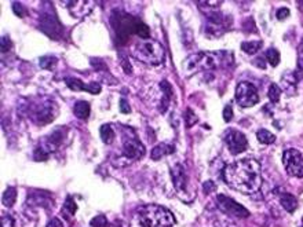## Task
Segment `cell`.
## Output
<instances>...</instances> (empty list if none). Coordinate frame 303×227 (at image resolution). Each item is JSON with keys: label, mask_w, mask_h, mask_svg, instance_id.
Instances as JSON below:
<instances>
[{"label": "cell", "mask_w": 303, "mask_h": 227, "mask_svg": "<svg viewBox=\"0 0 303 227\" xmlns=\"http://www.w3.org/2000/svg\"><path fill=\"white\" fill-rule=\"evenodd\" d=\"M120 110H121V113H124V114L130 113L131 108L125 98H121V99H120Z\"/></svg>", "instance_id": "836d02e7"}, {"label": "cell", "mask_w": 303, "mask_h": 227, "mask_svg": "<svg viewBox=\"0 0 303 227\" xmlns=\"http://www.w3.org/2000/svg\"><path fill=\"white\" fill-rule=\"evenodd\" d=\"M268 96L272 103H277L280 101V96H281V88H280L277 84H270L268 91Z\"/></svg>", "instance_id": "603a6c76"}, {"label": "cell", "mask_w": 303, "mask_h": 227, "mask_svg": "<svg viewBox=\"0 0 303 227\" xmlns=\"http://www.w3.org/2000/svg\"><path fill=\"white\" fill-rule=\"evenodd\" d=\"M39 64L43 69H53V66L57 64V58L53 55H44L39 60Z\"/></svg>", "instance_id": "d4e9b609"}, {"label": "cell", "mask_w": 303, "mask_h": 227, "mask_svg": "<svg viewBox=\"0 0 303 227\" xmlns=\"http://www.w3.org/2000/svg\"><path fill=\"white\" fill-rule=\"evenodd\" d=\"M46 227H64V225H62V222L58 218H53L51 221L48 222Z\"/></svg>", "instance_id": "74e56055"}, {"label": "cell", "mask_w": 303, "mask_h": 227, "mask_svg": "<svg viewBox=\"0 0 303 227\" xmlns=\"http://www.w3.org/2000/svg\"><path fill=\"white\" fill-rule=\"evenodd\" d=\"M261 47H262L261 42H245L241 44V50H243L244 53H247V54L250 55L256 54V53L261 50Z\"/></svg>", "instance_id": "ffe728a7"}, {"label": "cell", "mask_w": 303, "mask_h": 227, "mask_svg": "<svg viewBox=\"0 0 303 227\" xmlns=\"http://www.w3.org/2000/svg\"><path fill=\"white\" fill-rule=\"evenodd\" d=\"M64 208H65V211L69 214V215H75L76 214V211H78V205H76V203H75V200L72 197H68L65 201V205H64Z\"/></svg>", "instance_id": "484cf974"}, {"label": "cell", "mask_w": 303, "mask_h": 227, "mask_svg": "<svg viewBox=\"0 0 303 227\" xmlns=\"http://www.w3.org/2000/svg\"><path fill=\"white\" fill-rule=\"evenodd\" d=\"M12 8H14V12L17 14L18 17H25L26 15V8L21 3H14Z\"/></svg>", "instance_id": "1f68e13d"}, {"label": "cell", "mask_w": 303, "mask_h": 227, "mask_svg": "<svg viewBox=\"0 0 303 227\" xmlns=\"http://www.w3.org/2000/svg\"><path fill=\"white\" fill-rule=\"evenodd\" d=\"M301 227H303V225H302V226H301Z\"/></svg>", "instance_id": "ab89813d"}, {"label": "cell", "mask_w": 303, "mask_h": 227, "mask_svg": "<svg viewBox=\"0 0 303 227\" xmlns=\"http://www.w3.org/2000/svg\"><path fill=\"white\" fill-rule=\"evenodd\" d=\"M196 123H197L196 114L193 113L192 109H188V110H186V126L193 127Z\"/></svg>", "instance_id": "83f0119b"}, {"label": "cell", "mask_w": 303, "mask_h": 227, "mask_svg": "<svg viewBox=\"0 0 303 227\" xmlns=\"http://www.w3.org/2000/svg\"><path fill=\"white\" fill-rule=\"evenodd\" d=\"M234 62L233 53L229 51H211V53H200L192 57L188 62V68L191 71H209L219 68H230Z\"/></svg>", "instance_id": "3957f363"}, {"label": "cell", "mask_w": 303, "mask_h": 227, "mask_svg": "<svg viewBox=\"0 0 303 227\" xmlns=\"http://www.w3.org/2000/svg\"><path fill=\"white\" fill-rule=\"evenodd\" d=\"M298 65H299V69L303 71V40L301 42L299 51H298Z\"/></svg>", "instance_id": "d590c367"}, {"label": "cell", "mask_w": 303, "mask_h": 227, "mask_svg": "<svg viewBox=\"0 0 303 227\" xmlns=\"http://www.w3.org/2000/svg\"><path fill=\"white\" fill-rule=\"evenodd\" d=\"M15 225V219L11 215H3L1 218V227H14Z\"/></svg>", "instance_id": "f546056e"}, {"label": "cell", "mask_w": 303, "mask_h": 227, "mask_svg": "<svg viewBox=\"0 0 303 227\" xmlns=\"http://www.w3.org/2000/svg\"><path fill=\"white\" fill-rule=\"evenodd\" d=\"M280 203L283 205V208L288 211V212H295V209L298 208V200L290 193H284L280 196Z\"/></svg>", "instance_id": "5bb4252c"}, {"label": "cell", "mask_w": 303, "mask_h": 227, "mask_svg": "<svg viewBox=\"0 0 303 227\" xmlns=\"http://www.w3.org/2000/svg\"><path fill=\"white\" fill-rule=\"evenodd\" d=\"M225 142L232 154H240L248 148V141L245 135L237 130H227L225 135Z\"/></svg>", "instance_id": "ba28073f"}, {"label": "cell", "mask_w": 303, "mask_h": 227, "mask_svg": "<svg viewBox=\"0 0 303 227\" xmlns=\"http://www.w3.org/2000/svg\"><path fill=\"white\" fill-rule=\"evenodd\" d=\"M173 151V146H170V145H159V146H156L155 149L152 150V158L153 160H160L163 155L171 154Z\"/></svg>", "instance_id": "e0dca14e"}, {"label": "cell", "mask_w": 303, "mask_h": 227, "mask_svg": "<svg viewBox=\"0 0 303 227\" xmlns=\"http://www.w3.org/2000/svg\"><path fill=\"white\" fill-rule=\"evenodd\" d=\"M232 119H233V108L230 105H226L225 109H223V120H225L226 123H229Z\"/></svg>", "instance_id": "d6a6232c"}, {"label": "cell", "mask_w": 303, "mask_h": 227, "mask_svg": "<svg viewBox=\"0 0 303 227\" xmlns=\"http://www.w3.org/2000/svg\"><path fill=\"white\" fill-rule=\"evenodd\" d=\"M65 83H66V85H68V87L73 91H83V90L86 91V88H87V85L83 84V81H82V80H79V78L66 77Z\"/></svg>", "instance_id": "44dd1931"}, {"label": "cell", "mask_w": 303, "mask_h": 227, "mask_svg": "<svg viewBox=\"0 0 303 227\" xmlns=\"http://www.w3.org/2000/svg\"><path fill=\"white\" fill-rule=\"evenodd\" d=\"M256 138L263 145H272L276 142V135L272 134L270 131H268V130H259V131L256 132Z\"/></svg>", "instance_id": "ac0fdd59"}, {"label": "cell", "mask_w": 303, "mask_h": 227, "mask_svg": "<svg viewBox=\"0 0 303 227\" xmlns=\"http://www.w3.org/2000/svg\"><path fill=\"white\" fill-rule=\"evenodd\" d=\"M132 57L146 65H161L166 60V51L160 43L156 40H142L134 44L131 48Z\"/></svg>", "instance_id": "277c9868"}, {"label": "cell", "mask_w": 303, "mask_h": 227, "mask_svg": "<svg viewBox=\"0 0 303 227\" xmlns=\"http://www.w3.org/2000/svg\"><path fill=\"white\" fill-rule=\"evenodd\" d=\"M283 162L287 173L294 178H303V157L295 149H288L283 154Z\"/></svg>", "instance_id": "8992f818"}, {"label": "cell", "mask_w": 303, "mask_h": 227, "mask_svg": "<svg viewBox=\"0 0 303 227\" xmlns=\"http://www.w3.org/2000/svg\"><path fill=\"white\" fill-rule=\"evenodd\" d=\"M216 203H218V207H219L220 211L225 212L226 215L238 218V219H244V218L250 216V212L244 208L243 205H240V204L236 203L234 200L227 197V196H223V194L218 196L216 197Z\"/></svg>", "instance_id": "52a82bcc"}, {"label": "cell", "mask_w": 303, "mask_h": 227, "mask_svg": "<svg viewBox=\"0 0 303 227\" xmlns=\"http://www.w3.org/2000/svg\"><path fill=\"white\" fill-rule=\"evenodd\" d=\"M223 179L234 190L244 194H252L262 186L261 165L254 158L238 160L225 168Z\"/></svg>", "instance_id": "6da1fadb"}, {"label": "cell", "mask_w": 303, "mask_h": 227, "mask_svg": "<svg viewBox=\"0 0 303 227\" xmlns=\"http://www.w3.org/2000/svg\"><path fill=\"white\" fill-rule=\"evenodd\" d=\"M171 175H173L174 186L179 191H185L186 189V173L181 164H177L171 168Z\"/></svg>", "instance_id": "8fae6325"}, {"label": "cell", "mask_w": 303, "mask_h": 227, "mask_svg": "<svg viewBox=\"0 0 303 227\" xmlns=\"http://www.w3.org/2000/svg\"><path fill=\"white\" fill-rule=\"evenodd\" d=\"M288 15H290V10L288 8H280L279 11H277V19H280V21L286 19Z\"/></svg>", "instance_id": "8d00e7d4"}, {"label": "cell", "mask_w": 303, "mask_h": 227, "mask_svg": "<svg viewBox=\"0 0 303 227\" xmlns=\"http://www.w3.org/2000/svg\"><path fill=\"white\" fill-rule=\"evenodd\" d=\"M86 91H87V92H91V94H98V92H101V85L97 83H91L87 85Z\"/></svg>", "instance_id": "e575fe53"}, {"label": "cell", "mask_w": 303, "mask_h": 227, "mask_svg": "<svg viewBox=\"0 0 303 227\" xmlns=\"http://www.w3.org/2000/svg\"><path fill=\"white\" fill-rule=\"evenodd\" d=\"M145 153V148L139 141L128 139L124 144V155L130 160H139Z\"/></svg>", "instance_id": "9c48e42d"}, {"label": "cell", "mask_w": 303, "mask_h": 227, "mask_svg": "<svg viewBox=\"0 0 303 227\" xmlns=\"http://www.w3.org/2000/svg\"><path fill=\"white\" fill-rule=\"evenodd\" d=\"M42 29L47 33L48 36L58 37L57 33H60L61 28L58 22H57V19L54 18L53 15H46L42 21Z\"/></svg>", "instance_id": "4fadbf2b"}, {"label": "cell", "mask_w": 303, "mask_h": 227, "mask_svg": "<svg viewBox=\"0 0 303 227\" xmlns=\"http://www.w3.org/2000/svg\"><path fill=\"white\" fill-rule=\"evenodd\" d=\"M11 40L8 37H1V40H0V50H1V53H7L11 48Z\"/></svg>", "instance_id": "4dcf8cb0"}, {"label": "cell", "mask_w": 303, "mask_h": 227, "mask_svg": "<svg viewBox=\"0 0 303 227\" xmlns=\"http://www.w3.org/2000/svg\"><path fill=\"white\" fill-rule=\"evenodd\" d=\"M33 158H35L36 161H43V160H47L48 158L47 151H46L44 149H42V148H39V149H36L35 154H33Z\"/></svg>", "instance_id": "f1b7e54d"}, {"label": "cell", "mask_w": 303, "mask_h": 227, "mask_svg": "<svg viewBox=\"0 0 303 227\" xmlns=\"http://www.w3.org/2000/svg\"><path fill=\"white\" fill-rule=\"evenodd\" d=\"M236 101L241 108H251L259 102V94L256 87L250 81H243L236 88Z\"/></svg>", "instance_id": "5b68a950"}, {"label": "cell", "mask_w": 303, "mask_h": 227, "mask_svg": "<svg viewBox=\"0 0 303 227\" xmlns=\"http://www.w3.org/2000/svg\"><path fill=\"white\" fill-rule=\"evenodd\" d=\"M174 215L160 205H145L131 216L130 227H173Z\"/></svg>", "instance_id": "7a4b0ae2"}, {"label": "cell", "mask_w": 303, "mask_h": 227, "mask_svg": "<svg viewBox=\"0 0 303 227\" xmlns=\"http://www.w3.org/2000/svg\"><path fill=\"white\" fill-rule=\"evenodd\" d=\"M15 200H17V189H15V187H8V189L3 193L1 203H3V205H6L7 208H11L12 205L15 204Z\"/></svg>", "instance_id": "2e32d148"}, {"label": "cell", "mask_w": 303, "mask_h": 227, "mask_svg": "<svg viewBox=\"0 0 303 227\" xmlns=\"http://www.w3.org/2000/svg\"><path fill=\"white\" fill-rule=\"evenodd\" d=\"M100 134H101V139L103 141V144H112L113 139H114V131H113L112 126L109 124H103L100 130Z\"/></svg>", "instance_id": "d6986e66"}, {"label": "cell", "mask_w": 303, "mask_h": 227, "mask_svg": "<svg viewBox=\"0 0 303 227\" xmlns=\"http://www.w3.org/2000/svg\"><path fill=\"white\" fill-rule=\"evenodd\" d=\"M214 189L215 187H214V183H212V182H207V183L204 185V191H205V193H208V190L212 191Z\"/></svg>", "instance_id": "f35d334b"}, {"label": "cell", "mask_w": 303, "mask_h": 227, "mask_svg": "<svg viewBox=\"0 0 303 227\" xmlns=\"http://www.w3.org/2000/svg\"><path fill=\"white\" fill-rule=\"evenodd\" d=\"M91 227H107L106 218L103 215L96 216V218L91 221Z\"/></svg>", "instance_id": "4316f807"}, {"label": "cell", "mask_w": 303, "mask_h": 227, "mask_svg": "<svg viewBox=\"0 0 303 227\" xmlns=\"http://www.w3.org/2000/svg\"><path fill=\"white\" fill-rule=\"evenodd\" d=\"M161 87H163V91H164V99H163V105H161V112H164V109L168 108V102H170V98L173 95V90H171L170 84L167 81H161Z\"/></svg>", "instance_id": "7402d4cb"}, {"label": "cell", "mask_w": 303, "mask_h": 227, "mask_svg": "<svg viewBox=\"0 0 303 227\" xmlns=\"http://www.w3.org/2000/svg\"><path fill=\"white\" fill-rule=\"evenodd\" d=\"M266 60L272 66H277L280 64V53L276 48H269L266 51Z\"/></svg>", "instance_id": "cb8c5ba5"}, {"label": "cell", "mask_w": 303, "mask_h": 227, "mask_svg": "<svg viewBox=\"0 0 303 227\" xmlns=\"http://www.w3.org/2000/svg\"><path fill=\"white\" fill-rule=\"evenodd\" d=\"M68 8L71 10L72 15L82 18L84 15H87L91 12V10L94 8V3L93 1H69L66 3Z\"/></svg>", "instance_id": "30bf717a"}, {"label": "cell", "mask_w": 303, "mask_h": 227, "mask_svg": "<svg viewBox=\"0 0 303 227\" xmlns=\"http://www.w3.org/2000/svg\"><path fill=\"white\" fill-rule=\"evenodd\" d=\"M54 116H55L54 108L48 106V105H44V106H40L36 110L35 120L37 124H48V123L53 121Z\"/></svg>", "instance_id": "7c38bea8"}, {"label": "cell", "mask_w": 303, "mask_h": 227, "mask_svg": "<svg viewBox=\"0 0 303 227\" xmlns=\"http://www.w3.org/2000/svg\"><path fill=\"white\" fill-rule=\"evenodd\" d=\"M73 112H75V116L80 120H86L89 119L90 116V105L89 102L86 101H79L75 103L73 106Z\"/></svg>", "instance_id": "9a60e30c"}]
</instances>
